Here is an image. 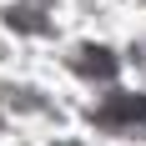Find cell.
I'll use <instances>...</instances> for the list:
<instances>
[{"label":"cell","instance_id":"6da1fadb","mask_svg":"<svg viewBox=\"0 0 146 146\" xmlns=\"http://www.w3.org/2000/svg\"><path fill=\"white\" fill-rule=\"evenodd\" d=\"M96 126L101 131H136V126H146V101H136V96H111L106 106H96Z\"/></svg>","mask_w":146,"mask_h":146}]
</instances>
